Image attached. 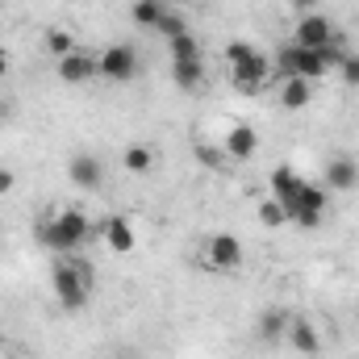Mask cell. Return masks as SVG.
<instances>
[{
  "mask_svg": "<svg viewBox=\"0 0 359 359\" xmlns=\"http://www.w3.org/2000/svg\"><path fill=\"white\" fill-rule=\"evenodd\" d=\"M163 4H180V0H163Z\"/></svg>",
  "mask_w": 359,
  "mask_h": 359,
  "instance_id": "32",
  "label": "cell"
},
{
  "mask_svg": "<svg viewBox=\"0 0 359 359\" xmlns=\"http://www.w3.org/2000/svg\"><path fill=\"white\" fill-rule=\"evenodd\" d=\"M121 168H126L130 176H147V172L155 168V147H151V142H130V147L121 151Z\"/></svg>",
  "mask_w": 359,
  "mask_h": 359,
  "instance_id": "18",
  "label": "cell"
},
{
  "mask_svg": "<svg viewBox=\"0 0 359 359\" xmlns=\"http://www.w3.org/2000/svg\"><path fill=\"white\" fill-rule=\"evenodd\" d=\"M288 322H292V313H288L284 305H268V309L259 313V322H255V334H259L264 343H280V339L288 334Z\"/></svg>",
  "mask_w": 359,
  "mask_h": 359,
  "instance_id": "14",
  "label": "cell"
},
{
  "mask_svg": "<svg viewBox=\"0 0 359 359\" xmlns=\"http://www.w3.org/2000/svg\"><path fill=\"white\" fill-rule=\"evenodd\" d=\"M168 8H172V4H163V0H134V4H130V17H134V25H142V29H155Z\"/></svg>",
  "mask_w": 359,
  "mask_h": 359,
  "instance_id": "21",
  "label": "cell"
},
{
  "mask_svg": "<svg viewBox=\"0 0 359 359\" xmlns=\"http://www.w3.org/2000/svg\"><path fill=\"white\" fill-rule=\"evenodd\" d=\"M67 176L76 188H100V180H104V163L88 155V151H80V155H72V163H67Z\"/></svg>",
  "mask_w": 359,
  "mask_h": 359,
  "instance_id": "13",
  "label": "cell"
},
{
  "mask_svg": "<svg viewBox=\"0 0 359 359\" xmlns=\"http://www.w3.org/2000/svg\"><path fill=\"white\" fill-rule=\"evenodd\" d=\"M284 209H288V226H301V230H313V226H322L326 222V209H330V192L322 188V184H313V180H305L288 201H284Z\"/></svg>",
  "mask_w": 359,
  "mask_h": 359,
  "instance_id": "3",
  "label": "cell"
},
{
  "mask_svg": "<svg viewBox=\"0 0 359 359\" xmlns=\"http://www.w3.org/2000/svg\"><path fill=\"white\" fill-rule=\"evenodd\" d=\"M222 151H226L230 159H255V151H259V130L247 126V121L230 126L226 138H222Z\"/></svg>",
  "mask_w": 359,
  "mask_h": 359,
  "instance_id": "9",
  "label": "cell"
},
{
  "mask_svg": "<svg viewBox=\"0 0 359 359\" xmlns=\"http://www.w3.org/2000/svg\"><path fill=\"white\" fill-rule=\"evenodd\" d=\"M196 159H201L205 168H213V172H222V168L230 163V155H226L222 147H196Z\"/></svg>",
  "mask_w": 359,
  "mask_h": 359,
  "instance_id": "25",
  "label": "cell"
},
{
  "mask_svg": "<svg viewBox=\"0 0 359 359\" xmlns=\"http://www.w3.org/2000/svg\"><path fill=\"white\" fill-rule=\"evenodd\" d=\"M17 188V176H13V168H0V196H8Z\"/></svg>",
  "mask_w": 359,
  "mask_h": 359,
  "instance_id": "28",
  "label": "cell"
},
{
  "mask_svg": "<svg viewBox=\"0 0 359 359\" xmlns=\"http://www.w3.org/2000/svg\"><path fill=\"white\" fill-rule=\"evenodd\" d=\"M55 72H59V80H63V84H72V88L100 80V76H96V59L84 55V50H72L67 59H59V67H55Z\"/></svg>",
  "mask_w": 359,
  "mask_h": 359,
  "instance_id": "11",
  "label": "cell"
},
{
  "mask_svg": "<svg viewBox=\"0 0 359 359\" xmlns=\"http://www.w3.org/2000/svg\"><path fill=\"white\" fill-rule=\"evenodd\" d=\"M284 343H288L297 355H318V351H322V334L313 330V322H309V318H292V322H288Z\"/></svg>",
  "mask_w": 359,
  "mask_h": 359,
  "instance_id": "12",
  "label": "cell"
},
{
  "mask_svg": "<svg viewBox=\"0 0 359 359\" xmlns=\"http://www.w3.org/2000/svg\"><path fill=\"white\" fill-rule=\"evenodd\" d=\"M339 34H334V25L322 17V13H305L301 21H297V29H292V42L297 46H309V50H322L326 42H334Z\"/></svg>",
  "mask_w": 359,
  "mask_h": 359,
  "instance_id": "7",
  "label": "cell"
},
{
  "mask_svg": "<svg viewBox=\"0 0 359 359\" xmlns=\"http://www.w3.org/2000/svg\"><path fill=\"white\" fill-rule=\"evenodd\" d=\"M96 271H92L88 259H80V255H63L59 264H55V271H50V288H55V301L67 309V313H80L84 305H88L92 297V280Z\"/></svg>",
  "mask_w": 359,
  "mask_h": 359,
  "instance_id": "2",
  "label": "cell"
},
{
  "mask_svg": "<svg viewBox=\"0 0 359 359\" xmlns=\"http://www.w3.org/2000/svg\"><path fill=\"white\" fill-rule=\"evenodd\" d=\"M100 238H104V247H109L113 255H130V251L138 247V238H134V226H130V217H121V213L104 217V226H100Z\"/></svg>",
  "mask_w": 359,
  "mask_h": 359,
  "instance_id": "10",
  "label": "cell"
},
{
  "mask_svg": "<svg viewBox=\"0 0 359 359\" xmlns=\"http://www.w3.org/2000/svg\"><path fill=\"white\" fill-rule=\"evenodd\" d=\"M339 76H343V80H347L351 88H359V55H355V50H351V55H347V59L339 63Z\"/></svg>",
  "mask_w": 359,
  "mask_h": 359,
  "instance_id": "27",
  "label": "cell"
},
{
  "mask_svg": "<svg viewBox=\"0 0 359 359\" xmlns=\"http://www.w3.org/2000/svg\"><path fill=\"white\" fill-rule=\"evenodd\" d=\"M276 100H280V109L284 113H301L309 100H313V84L309 80H280V92H276Z\"/></svg>",
  "mask_w": 359,
  "mask_h": 359,
  "instance_id": "15",
  "label": "cell"
},
{
  "mask_svg": "<svg viewBox=\"0 0 359 359\" xmlns=\"http://www.w3.org/2000/svg\"><path fill=\"white\" fill-rule=\"evenodd\" d=\"M155 34H163L168 42H172V38H180V34H188V17L180 13V4H172V8H168V13L159 17V25H155Z\"/></svg>",
  "mask_w": 359,
  "mask_h": 359,
  "instance_id": "22",
  "label": "cell"
},
{
  "mask_svg": "<svg viewBox=\"0 0 359 359\" xmlns=\"http://www.w3.org/2000/svg\"><path fill=\"white\" fill-rule=\"evenodd\" d=\"M301 184H305V180L297 176L292 168H284V163H280V168H271V176H268V196H276V201L284 205V201H288Z\"/></svg>",
  "mask_w": 359,
  "mask_h": 359,
  "instance_id": "19",
  "label": "cell"
},
{
  "mask_svg": "<svg viewBox=\"0 0 359 359\" xmlns=\"http://www.w3.org/2000/svg\"><path fill=\"white\" fill-rule=\"evenodd\" d=\"M8 72H13V55H8V50H4V46H0V80H4V76H8Z\"/></svg>",
  "mask_w": 359,
  "mask_h": 359,
  "instance_id": "30",
  "label": "cell"
},
{
  "mask_svg": "<svg viewBox=\"0 0 359 359\" xmlns=\"http://www.w3.org/2000/svg\"><path fill=\"white\" fill-rule=\"evenodd\" d=\"M288 4H292L301 17H305V13H318V4H322V0H288Z\"/></svg>",
  "mask_w": 359,
  "mask_h": 359,
  "instance_id": "29",
  "label": "cell"
},
{
  "mask_svg": "<svg viewBox=\"0 0 359 359\" xmlns=\"http://www.w3.org/2000/svg\"><path fill=\"white\" fill-rule=\"evenodd\" d=\"M243 259H247V247L230 230H217V234H209L201 243V264H205V271H238Z\"/></svg>",
  "mask_w": 359,
  "mask_h": 359,
  "instance_id": "4",
  "label": "cell"
},
{
  "mask_svg": "<svg viewBox=\"0 0 359 359\" xmlns=\"http://www.w3.org/2000/svg\"><path fill=\"white\" fill-rule=\"evenodd\" d=\"M259 226H268V230H280V226H288V209L276 201V196H268V201H259Z\"/></svg>",
  "mask_w": 359,
  "mask_h": 359,
  "instance_id": "23",
  "label": "cell"
},
{
  "mask_svg": "<svg viewBox=\"0 0 359 359\" xmlns=\"http://www.w3.org/2000/svg\"><path fill=\"white\" fill-rule=\"evenodd\" d=\"M168 46H172V59H201V42H196L192 34H180Z\"/></svg>",
  "mask_w": 359,
  "mask_h": 359,
  "instance_id": "24",
  "label": "cell"
},
{
  "mask_svg": "<svg viewBox=\"0 0 359 359\" xmlns=\"http://www.w3.org/2000/svg\"><path fill=\"white\" fill-rule=\"evenodd\" d=\"M292 67H297V80H309V84H318V80H326V76H330L326 59H322L318 50H309V46H297Z\"/></svg>",
  "mask_w": 359,
  "mask_h": 359,
  "instance_id": "16",
  "label": "cell"
},
{
  "mask_svg": "<svg viewBox=\"0 0 359 359\" xmlns=\"http://www.w3.org/2000/svg\"><path fill=\"white\" fill-rule=\"evenodd\" d=\"M42 46H46V55H55V59H67L72 50H80V42L72 38V29H59V25H50V29L42 34Z\"/></svg>",
  "mask_w": 359,
  "mask_h": 359,
  "instance_id": "20",
  "label": "cell"
},
{
  "mask_svg": "<svg viewBox=\"0 0 359 359\" xmlns=\"http://www.w3.org/2000/svg\"><path fill=\"white\" fill-rule=\"evenodd\" d=\"M96 76L109 84H130L138 76V50L130 42H113L96 55Z\"/></svg>",
  "mask_w": 359,
  "mask_h": 359,
  "instance_id": "5",
  "label": "cell"
},
{
  "mask_svg": "<svg viewBox=\"0 0 359 359\" xmlns=\"http://www.w3.org/2000/svg\"><path fill=\"white\" fill-rule=\"evenodd\" d=\"M172 80H176V88L196 92L205 84V59H172Z\"/></svg>",
  "mask_w": 359,
  "mask_h": 359,
  "instance_id": "17",
  "label": "cell"
},
{
  "mask_svg": "<svg viewBox=\"0 0 359 359\" xmlns=\"http://www.w3.org/2000/svg\"><path fill=\"white\" fill-rule=\"evenodd\" d=\"M88 234H92L88 213H80V209H55V217L38 222V243L55 255H80Z\"/></svg>",
  "mask_w": 359,
  "mask_h": 359,
  "instance_id": "1",
  "label": "cell"
},
{
  "mask_svg": "<svg viewBox=\"0 0 359 359\" xmlns=\"http://www.w3.org/2000/svg\"><path fill=\"white\" fill-rule=\"evenodd\" d=\"M255 55V46L251 42H243V38H234V42H226V63L234 67V63H247Z\"/></svg>",
  "mask_w": 359,
  "mask_h": 359,
  "instance_id": "26",
  "label": "cell"
},
{
  "mask_svg": "<svg viewBox=\"0 0 359 359\" xmlns=\"http://www.w3.org/2000/svg\"><path fill=\"white\" fill-rule=\"evenodd\" d=\"M322 188L326 192H355L359 188V163L351 155H330L326 172H322Z\"/></svg>",
  "mask_w": 359,
  "mask_h": 359,
  "instance_id": "8",
  "label": "cell"
},
{
  "mask_svg": "<svg viewBox=\"0 0 359 359\" xmlns=\"http://www.w3.org/2000/svg\"><path fill=\"white\" fill-rule=\"evenodd\" d=\"M109 359H134V355H109Z\"/></svg>",
  "mask_w": 359,
  "mask_h": 359,
  "instance_id": "31",
  "label": "cell"
},
{
  "mask_svg": "<svg viewBox=\"0 0 359 359\" xmlns=\"http://www.w3.org/2000/svg\"><path fill=\"white\" fill-rule=\"evenodd\" d=\"M271 80H276V72H271V59H268V55H259V50H255L247 63H234V67H230V84H234L238 92H247V96L264 92Z\"/></svg>",
  "mask_w": 359,
  "mask_h": 359,
  "instance_id": "6",
  "label": "cell"
}]
</instances>
